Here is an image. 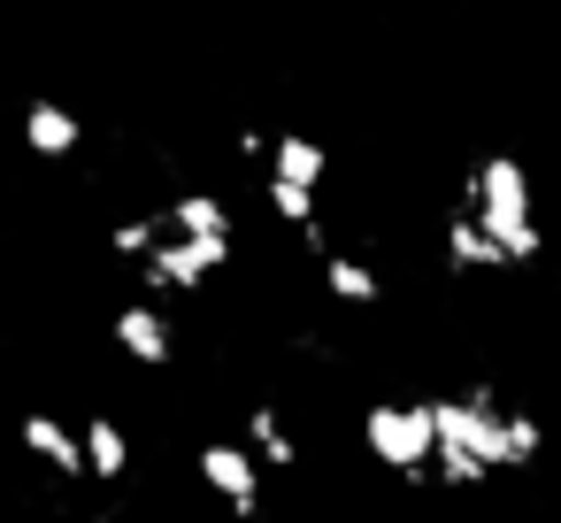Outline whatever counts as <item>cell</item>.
<instances>
[{
  "instance_id": "3957f363",
  "label": "cell",
  "mask_w": 561,
  "mask_h": 523,
  "mask_svg": "<svg viewBox=\"0 0 561 523\" xmlns=\"http://www.w3.org/2000/svg\"><path fill=\"white\" fill-rule=\"evenodd\" d=\"M362 446H369L377 469H392V477H408V485H431V446H438L431 400H369Z\"/></svg>"
},
{
  "instance_id": "6da1fadb",
  "label": "cell",
  "mask_w": 561,
  "mask_h": 523,
  "mask_svg": "<svg viewBox=\"0 0 561 523\" xmlns=\"http://www.w3.org/2000/svg\"><path fill=\"white\" fill-rule=\"evenodd\" d=\"M500 423H507V408H500L492 385L438 393V400H431V431H438V446H431V485H438V492H484V485L500 477Z\"/></svg>"
},
{
  "instance_id": "5bb4252c",
  "label": "cell",
  "mask_w": 561,
  "mask_h": 523,
  "mask_svg": "<svg viewBox=\"0 0 561 523\" xmlns=\"http://www.w3.org/2000/svg\"><path fill=\"white\" fill-rule=\"evenodd\" d=\"M247 446H254V462L262 469H300V439H293V423L270 408V400H254L247 408V431H239Z\"/></svg>"
},
{
  "instance_id": "277c9868",
  "label": "cell",
  "mask_w": 561,
  "mask_h": 523,
  "mask_svg": "<svg viewBox=\"0 0 561 523\" xmlns=\"http://www.w3.org/2000/svg\"><path fill=\"white\" fill-rule=\"evenodd\" d=\"M193 477H201V485L216 492V508L239 515V523H254L262 500H270V469L254 462L247 439H201V446H193Z\"/></svg>"
},
{
  "instance_id": "30bf717a",
  "label": "cell",
  "mask_w": 561,
  "mask_h": 523,
  "mask_svg": "<svg viewBox=\"0 0 561 523\" xmlns=\"http://www.w3.org/2000/svg\"><path fill=\"white\" fill-rule=\"evenodd\" d=\"M262 178H285V185L323 193L331 155H323V139H308V132H277V139H270V155H262Z\"/></svg>"
},
{
  "instance_id": "2e32d148",
  "label": "cell",
  "mask_w": 561,
  "mask_h": 523,
  "mask_svg": "<svg viewBox=\"0 0 561 523\" xmlns=\"http://www.w3.org/2000/svg\"><path fill=\"white\" fill-rule=\"evenodd\" d=\"M162 231H170V224H162V216H124V224H116V231H108V247H116V254H124V262H131V270H139V262H147V254H154V247H162Z\"/></svg>"
},
{
  "instance_id": "8fae6325",
  "label": "cell",
  "mask_w": 561,
  "mask_h": 523,
  "mask_svg": "<svg viewBox=\"0 0 561 523\" xmlns=\"http://www.w3.org/2000/svg\"><path fill=\"white\" fill-rule=\"evenodd\" d=\"M162 224L185 231V239H239V216H231L224 193H178V201L162 208Z\"/></svg>"
},
{
  "instance_id": "9c48e42d",
  "label": "cell",
  "mask_w": 561,
  "mask_h": 523,
  "mask_svg": "<svg viewBox=\"0 0 561 523\" xmlns=\"http://www.w3.org/2000/svg\"><path fill=\"white\" fill-rule=\"evenodd\" d=\"M24 147H32L39 162H70V155L85 147L78 109H70V101H32V109H24Z\"/></svg>"
},
{
  "instance_id": "ba28073f",
  "label": "cell",
  "mask_w": 561,
  "mask_h": 523,
  "mask_svg": "<svg viewBox=\"0 0 561 523\" xmlns=\"http://www.w3.org/2000/svg\"><path fill=\"white\" fill-rule=\"evenodd\" d=\"M438 262L454 270V277H484V270H507L500 262V247H492V231L469 216V208H454L446 224H438Z\"/></svg>"
},
{
  "instance_id": "7c38bea8",
  "label": "cell",
  "mask_w": 561,
  "mask_h": 523,
  "mask_svg": "<svg viewBox=\"0 0 561 523\" xmlns=\"http://www.w3.org/2000/svg\"><path fill=\"white\" fill-rule=\"evenodd\" d=\"M316 277H323V293H331L339 308H377V300H385V277H377L362 254H316Z\"/></svg>"
},
{
  "instance_id": "52a82bcc",
  "label": "cell",
  "mask_w": 561,
  "mask_h": 523,
  "mask_svg": "<svg viewBox=\"0 0 561 523\" xmlns=\"http://www.w3.org/2000/svg\"><path fill=\"white\" fill-rule=\"evenodd\" d=\"M16 446H24L47 477H70V485L85 477V431H78V423H62L55 408H32V416L16 423Z\"/></svg>"
},
{
  "instance_id": "8992f818",
  "label": "cell",
  "mask_w": 561,
  "mask_h": 523,
  "mask_svg": "<svg viewBox=\"0 0 561 523\" xmlns=\"http://www.w3.org/2000/svg\"><path fill=\"white\" fill-rule=\"evenodd\" d=\"M108 339H116V354L139 362V369H170V362H178V331H170V316H162L154 300H124L116 323H108Z\"/></svg>"
},
{
  "instance_id": "7a4b0ae2",
  "label": "cell",
  "mask_w": 561,
  "mask_h": 523,
  "mask_svg": "<svg viewBox=\"0 0 561 523\" xmlns=\"http://www.w3.org/2000/svg\"><path fill=\"white\" fill-rule=\"evenodd\" d=\"M461 208L492 231V247H500V262H507V270H523V262H538V254H546L538 185H530V170H523L515 155H484V162L469 170V185H461Z\"/></svg>"
},
{
  "instance_id": "9a60e30c",
  "label": "cell",
  "mask_w": 561,
  "mask_h": 523,
  "mask_svg": "<svg viewBox=\"0 0 561 523\" xmlns=\"http://www.w3.org/2000/svg\"><path fill=\"white\" fill-rule=\"evenodd\" d=\"M538 454H546V423L530 408H507V423H500V469H530Z\"/></svg>"
},
{
  "instance_id": "4fadbf2b",
  "label": "cell",
  "mask_w": 561,
  "mask_h": 523,
  "mask_svg": "<svg viewBox=\"0 0 561 523\" xmlns=\"http://www.w3.org/2000/svg\"><path fill=\"white\" fill-rule=\"evenodd\" d=\"M78 431H85V477L124 485V477H131V431H124L116 416H85Z\"/></svg>"
},
{
  "instance_id": "5b68a950",
  "label": "cell",
  "mask_w": 561,
  "mask_h": 523,
  "mask_svg": "<svg viewBox=\"0 0 561 523\" xmlns=\"http://www.w3.org/2000/svg\"><path fill=\"white\" fill-rule=\"evenodd\" d=\"M231 254H239V239H185V231H162V247L139 262V285H147V293H201Z\"/></svg>"
}]
</instances>
